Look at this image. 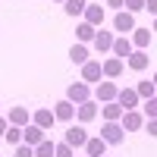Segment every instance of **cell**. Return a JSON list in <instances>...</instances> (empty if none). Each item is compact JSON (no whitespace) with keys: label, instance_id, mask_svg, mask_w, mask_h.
Here are the masks:
<instances>
[{"label":"cell","instance_id":"e0dca14e","mask_svg":"<svg viewBox=\"0 0 157 157\" xmlns=\"http://www.w3.org/2000/svg\"><path fill=\"white\" fill-rule=\"evenodd\" d=\"M6 123H10V126H19V129H25V126L32 123V113L25 110V107H13V110H10V116H6Z\"/></svg>","mask_w":157,"mask_h":157},{"label":"cell","instance_id":"603a6c76","mask_svg":"<svg viewBox=\"0 0 157 157\" xmlns=\"http://www.w3.org/2000/svg\"><path fill=\"white\" fill-rule=\"evenodd\" d=\"M69 60L75 63V66H85L88 63V44H72L69 47Z\"/></svg>","mask_w":157,"mask_h":157},{"label":"cell","instance_id":"4fadbf2b","mask_svg":"<svg viewBox=\"0 0 157 157\" xmlns=\"http://www.w3.org/2000/svg\"><path fill=\"white\" fill-rule=\"evenodd\" d=\"M113 41H116V38H113V32L98 29V35H94V41H91V44H94V50H98V54H107V50H113Z\"/></svg>","mask_w":157,"mask_h":157},{"label":"cell","instance_id":"ffe728a7","mask_svg":"<svg viewBox=\"0 0 157 157\" xmlns=\"http://www.w3.org/2000/svg\"><path fill=\"white\" fill-rule=\"evenodd\" d=\"M82 22H88V25H94V29H101L104 25V6H85V13H82Z\"/></svg>","mask_w":157,"mask_h":157},{"label":"cell","instance_id":"8fae6325","mask_svg":"<svg viewBox=\"0 0 157 157\" xmlns=\"http://www.w3.org/2000/svg\"><path fill=\"white\" fill-rule=\"evenodd\" d=\"M123 66H126V63H123V60H116V57H107V60H101L104 78H120V75H123Z\"/></svg>","mask_w":157,"mask_h":157},{"label":"cell","instance_id":"9c48e42d","mask_svg":"<svg viewBox=\"0 0 157 157\" xmlns=\"http://www.w3.org/2000/svg\"><path fill=\"white\" fill-rule=\"evenodd\" d=\"M104 78V69H101V60H88L85 66H82V82H101Z\"/></svg>","mask_w":157,"mask_h":157},{"label":"cell","instance_id":"ac0fdd59","mask_svg":"<svg viewBox=\"0 0 157 157\" xmlns=\"http://www.w3.org/2000/svg\"><path fill=\"white\" fill-rule=\"evenodd\" d=\"M129 41H132L135 50H148V47H151V29H138V25H135V32H132Z\"/></svg>","mask_w":157,"mask_h":157},{"label":"cell","instance_id":"4dcf8cb0","mask_svg":"<svg viewBox=\"0 0 157 157\" xmlns=\"http://www.w3.org/2000/svg\"><path fill=\"white\" fill-rule=\"evenodd\" d=\"M13 157H35V148L22 141V145H16V154H13Z\"/></svg>","mask_w":157,"mask_h":157},{"label":"cell","instance_id":"7a4b0ae2","mask_svg":"<svg viewBox=\"0 0 157 157\" xmlns=\"http://www.w3.org/2000/svg\"><path fill=\"white\" fill-rule=\"evenodd\" d=\"M101 138L107 141V145H123L126 132H123L120 123H104V126H101Z\"/></svg>","mask_w":157,"mask_h":157},{"label":"cell","instance_id":"9a60e30c","mask_svg":"<svg viewBox=\"0 0 157 157\" xmlns=\"http://www.w3.org/2000/svg\"><path fill=\"white\" fill-rule=\"evenodd\" d=\"M44 138H47V135H44V129H38L35 123H29V126L22 129V141H25V145H32V148H35V145H41Z\"/></svg>","mask_w":157,"mask_h":157},{"label":"cell","instance_id":"83f0119b","mask_svg":"<svg viewBox=\"0 0 157 157\" xmlns=\"http://www.w3.org/2000/svg\"><path fill=\"white\" fill-rule=\"evenodd\" d=\"M3 141H10V145H22V129L19 126H10L6 135H3Z\"/></svg>","mask_w":157,"mask_h":157},{"label":"cell","instance_id":"f546056e","mask_svg":"<svg viewBox=\"0 0 157 157\" xmlns=\"http://www.w3.org/2000/svg\"><path fill=\"white\" fill-rule=\"evenodd\" d=\"M126 13H132V16H135V13H141V10H145V0H126Z\"/></svg>","mask_w":157,"mask_h":157},{"label":"cell","instance_id":"d590c367","mask_svg":"<svg viewBox=\"0 0 157 157\" xmlns=\"http://www.w3.org/2000/svg\"><path fill=\"white\" fill-rule=\"evenodd\" d=\"M151 82H154V88H157V72H154V75H151Z\"/></svg>","mask_w":157,"mask_h":157},{"label":"cell","instance_id":"74e56055","mask_svg":"<svg viewBox=\"0 0 157 157\" xmlns=\"http://www.w3.org/2000/svg\"><path fill=\"white\" fill-rule=\"evenodd\" d=\"M57 3H66V0H57Z\"/></svg>","mask_w":157,"mask_h":157},{"label":"cell","instance_id":"3957f363","mask_svg":"<svg viewBox=\"0 0 157 157\" xmlns=\"http://www.w3.org/2000/svg\"><path fill=\"white\" fill-rule=\"evenodd\" d=\"M120 126H123V132H138V129H145V113H138V110H126L123 120H120Z\"/></svg>","mask_w":157,"mask_h":157},{"label":"cell","instance_id":"44dd1931","mask_svg":"<svg viewBox=\"0 0 157 157\" xmlns=\"http://www.w3.org/2000/svg\"><path fill=\"white\" fill-rule=\"evenodd\" d=\"M94 35H98L94 25H88V22H78V25H75V38H78V44H91V41H94Z\"/></svg>","mask_w":157,"mask_h":157},{"label":"cell","instance_id":"484cf974","mask_svg":"<svg viewBox=\"0 0 157 157\" xmlns=\"http://www.w3.org/2000/svg\"><path fill=\"white\" fill-rule=\"evenodd\" d=\"M141 113H145V120H157V94L141 104Z\"/></svg>","mask_w":157,"mask_h":157},{"label":"cell","instance_id":"4316f807","mask_svg":"<svg viewBox=\"0 0 157 157\" xmlns=\"http://www.w3.org/2000/svg\"><path fill=\"white\" fill-rule=\"evenodd\" d=\"M35 157H54V141L44 138L41 145H35Z\"/></svg>","mask_w":157,"mask_h":157},{"label":"cell","instance_id":"8d00e7d4","mask_svg":"<svg viewBox=\"0 0 157 157\" xmlns=\"http://www.w3.org/2000/svg\"><path fill=\"white\" fill-rule=\"evenodd\" d=\"M154 32H157V16H154Z\"/></svg>","mask_w":157,"mask_h":157},{"label":"cell","instance_id":"7402d4cb","mask_svg":"<svg viewBox=\"0 0 157 157\" xmlns=\"http://www.w3.org/2000/svg\"><path fill=\"white\" fill-rule=\"evenodd\" d=\"M104 151H107V141H104L101 135L85 141V154H88V157H104Z\"/></svg>","mask_w":157,"mask_h":157},{"label":"cell","instance_id":"52a82bcc","mask_svg":"<svg viewBox=\"0 0 157 157\" xmlns=\"http://www.w3.org/2000/svg\"><path fill=\"white\" fill-rule=\"evenodd\" d=\"M116 104H120L123 110H135V107H141L135 88H120V91H116Z\"/></svg>","mask_w":157,"mask_h":157},{"label":"cell","instance_id":"836d02e7","mask_svg":"<svg viewBox=\"0 0 157 157\" xmlns=\"http://www.w3.org/2000/svg\"><path fill=\"white\" fill-rule=\"evenodd\" d=\"M6 129H10V123H6V116H0V138L6 135Z\"/></svg>","mask_w":157,"mask_h":157},{"label":"cell","instance_id":"d6a6232c","mask_svg":"<svg viewBox=\"0 0 157 157\" xmlns=\"http://www.w3.org/2000/svg\"><path fill=\"white\" fill-rule=\"evenodd\" d=\"M145 10L151 13V16H157V0H145Z\"/></svg>","mask_w":157,"mask_h":157},{"label":"cell","instance_id":"5b68a950","mask_svg":"<svg viewBox=\"0 0 157 157\" xmlns=\"http://www.w3.org/2000/svg\"><path fill=\"white\" fill-rule=\"evenodd\" d=\"M116 82H98L94 85V101H101V104H110V101H116Z\"/></svg>","mask_w":157,"mask_h":157},{"label":"cell","instance_id":"8992f818","mask_svg":"<svg viewBox=\"0 0 157 157\" xmlns=\"http://www.w3.org/2000/svg\"><path fill=\"white\" fill-rule=\"evenodd\" d=\"M148 63H151V54H148V50H132V54L126 57V66L135 69V72H145Z\"/></svg>","mask_w":157,"mask_h":157},{"label":"cell","instance_id":"ba28073f","mask_svg":"<svg viewBox=\"0 0 157 157\" xmlns=\"http://www.w3.org/2000/svg\"><path fill=\"white\" fill-rule=\"evenodd\" d=\"M32 123H35L38 129H44V132H47V129H54L57 116H54V110H50V107H41V110H35V113H32Z\"/></svg>","mask_w":157,"mask_h":157},{"label":"cell","instance_id":"e575fe53","mask_svg":"<svg viewBox=\"0 0 157 157\" xmlns=\"http://www.w3.org/2000/svg\"><path fill=\"white\" fill-rule=\"evenodd\" d=\"M126 0H107V6H123Z\"/></svg>","mask_w":157,"mask_h":157},{"label":"cell","instance_id":"d6986e66","mask_svg":"<svg viewBox=\"0 0 157 157\" xmlns=\"http://www.w3.org/2000/svg\"><path fill=\"white\" fill-rule=\"evenodd\" d=\"M123 107H120V104H116V101H110V104H104V107H101V116H104V123H120L123 120Z\"/></svg>","mask_w":157,"mask_h":157},{"label":"cell","instance_id":"30bf717a","mask_svg":"<svg viewBox=\"0 0 157 157\" xmlns=\"http://www.w3.org/2000/svg\"><path fill=\"white\" fill-rule=\"evenodd\" d=\"M113 29L116 32H135V16H132V13H126V10H120V13H116V16H113Z\"/></svg>","mask_w":157,"mask_h":157},{"label":"cell","instance_id":"cb8c5ba5","mask_svg":"<svg viewBox=\"0 0 157 157\" xmlns=\"http://www.w3.org/2000/svg\"><path fill=\"white\" fill-rule=\"evenodd\" d=\"M85 6H88V0H66V3H63V10H66V16H82L85 13Z\"/></svg>","mask_w":157,"mask_h":157},{"label":"cell","instance_id":"7c38bea8","mask_svg":"<svg viewBox=\"0 0 157 157\" xmlns=\"http://www.w3.org/2000/svg\"><path fill=\"white\" fill-rule=\"evenodd\" d=\"M54 116H57L60 123H72V116H75V104H69L66 98L57 101V104H54Z\"/></svg>","mask_w":157,"mask_h":157},{"label":"cell","instance_id":"d4e9b609","mask_svg":"<svg viewBox=\"0 0 157 157\" xmlns=\"http://www.w3.org/2000/svg\"><path fill=\"white\" fill-rule=\"evenodd\" d=\"M154 82H138L135 85V94H138V101H148V98H154Z\"/></svg>","mask_w":157,"mask_h":157},{"label":"cell","instance_id":"f1b7e54d","mask_svg":"<svg viewBox=\"0 0 157 157\" xmlns=\"http://www.w3.org/2000/svg\"><path fill=\"white\" fill-rule=\"evenodd\" d=\"M54 157H75V151L66 145V141H54Z\"/></svg>","mask_w":157,"mask_h":157},{"label":"cell","instance_id":"6da1fadb","mask_svg":"<svg viewBox=\"0 0 157 157\" xmlns=\"http://www.w3.org/2000/svg\"><path fill=\"white\" fill-rule=\"evenodd\" d=\"M66 101H69V104H75V107H78V104L91 101V88H88L85 82H72V85L66 88Z\"/></svg>","mask_w":157,"mask_h":157},{"label":"cell","instance_id":"277c9868","mask_svg":"<svg viewBox=\"0 0 157 157\" xmlns=\"http://www.w3.org/2000/svg\"><path fill=\"white\" fill-rule=\"evenodd\" d=\"M91 135L85 132V126H69L66 129V138H63V141H66V145L75 151V148H85V141H88Z\"/></svg>","mask_w":157,"mask_h":157},{"label":"cell","instance_id":"2e32d148","mask_svg":"<svg viewBox=\"0 0 157 157\" xmlns=\"http://www.w3.org/2000/svg\"><path fill=\"white\" fill-rule=\"evenodd\" d=\"M132 50H135V47H132V41H129V35H120V38L113 41V57H116V60L126 63V57L132 54Z\"/></svg>","mask_w":157,"mask_h":157},{"label":"cell","instance_id":"5bb4252c","mask_svg":"<svg viewBox=\"0 0 157 157\" xmlns=\"http://www.w3.org/2000/svg\"><path fill=\"white\" fill-rule=\"evenodd\" d=\"M75 116H78V123H91V120H94V116H98V101H85V104H78V107H75Z\"/></svg>","mask_w":157,"mask_h":157},{"label":"cell","instance_id":"1f68e13d","mask_svg":"<svg viewBox=\"0 0 157 157\" xmlns=\"http://www.w3.org/2000/svg\"><path fill=\"white\" fill-rule=\"evenodd\" d=\"M145 132L151 138H157V120H145Z\"/></svg>","mask_w":157,"mask_h":157}]
</instances>
